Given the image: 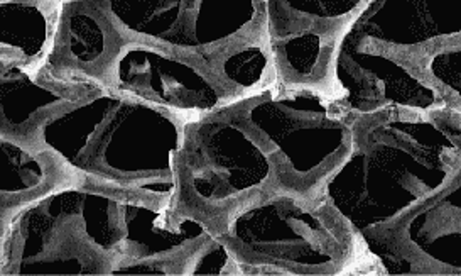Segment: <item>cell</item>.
<instances>
[{
    "instance_id": "6",
    "label": "cell",
    "mask_w": 461,
    "mask_h": 276,
    "mask_svg": "<svg viewBox=\"0 0 461 276\" xmlns=\"http://www.w3.org/2000/svg\"><path fill=\"white\" fill-rule=\"evenodd\" d=\"M276 185L271 154L237 104L185 124L176 156L177 210L221 233L235 210Z\"/></svg>"
},
{
    "instance_id": "3",
    "label": "cell",
    "mask_w": 461,
    "mask_h": 276,
    "mask_svg": "<svg viewBox=\"0 0 461 276\" xmlns=\"http://www.w3.org/2000/svg\"><path fill=\"white\" fill-rule=\"evenodd\" d=\"M220 235L242 276L366 273L352 229L321 197L272 187L235 210Z\"/></svg>"
},
{
    "instance_id": "9",
    "label": "cell",
    "mask_w": 461,
    "mask_h": 276,
    "mask_svg": "<svg viewBox=\"0 0 461 276\" xmlns=\"http://www.w3.org/2000/svg\"><path fill=\"white\" fill-rule=\"evenodd\" d=\"M366 273L461 275V165L443 190L366 251Z\"/></svg>"
},
{
    "instance_id": "13",
    "label": "cell",
    "mask_w": 461,
    "mask_h": 276,
    "mask_svg": "<svg viewBox=\"0 0 461 276\" xmlns=\"http://www.w3.org/2000/svg\"><path fill=\"white\" fill-rule=\"evenodd\" d=\"M104 85L0 63V136L36 143L42 125L102 92Z\"/></svg>"
},
{
    "instance_id": "16",
    "label": "cell",
    "mask_w": 461,
    "mask_h": 276,
    "mask_svg": "<svg viewBox=\"0 0 461 276\" xmlns=\"http://www.w3.org/2000/svg\"><path fill=\"white\" fill-rule=\"evenodd\" d=\"M65 0H0V63L41 67L55 41Z\"/></svg>"
},
{
    "instance_id": "8",
    "label": "cell",
    "mask_w": 461,
    "mask_h": 276,
    "mask_svg": "<svg viewBox=\"0 0 461 276\" xmlns=\"http://www.w3.org/2000/svg\"><path fill=\"white\" fill-rule=\"evenodd\" d=\"M105 87L191 123L230 106L202 61L154 42L123 40Z\"/></svg>"
},
{
    "instance_id": "5",
    "label": "cell",
    "mask_w": 461,
    "mask_h": 276,
    "mask_svg": "<svg viewBox=\"0 0 461 276\" xmlns=\"http://www.w3.org/2000/svg\"><path fill=\"white\" fill-rule=\"evenodd\" d=\"M235 104L271 154L279 189L320 197L352 152L355 115L325 88L277 82Z\"/></svg>"
},
{
    "instance_id": "19",
    "label": "cell",
    "mask_w": 461,
    "mask_h": 276,
    "mask_svg": "<svg viewBox=\"0 0 461 276\" xmlns=\"http://www.w3.org/2000/svg\"><path fill=\"white\" fill-rule=\"evenodd\" d=\"M414 67L438 88L447 107L461 112V40L441 44L416 60Z\"/></svg>"
},
{
    "instance_id": "4",
    "label": "cell",
    "mask_w": 461,
    "mask_h": 276,
    "mask_svg": "<svg viewBox=\"0 0 461 276\" xmlns=\"http://www.w3.org/2000/svg\"><path fill=\"white\" fill-rule=\"evenodd\" d=\"M121 241L119 197L75 183L0 229V275H112Z\"/></svg>"
},
{
    "instance_id": "2",
    "label": "cell",
    "mask_w": 461,
    "mask_h": 276,
    "mask_svg": "<svg viewBox=\"0 0 461 276\" xmlns=\"http://www.w3.org/2000/svg\"><path fill=\"white\" fill-rule=\"evenodd\" d=\"M185 124L173 112L104 88L48 121L36 143L55 152L77 185L175 202Z\"/></svg>"
},
{
    "instance_id": "11",
    "label": "cell",
    "mask_w": 461,
    "mask_h": 276,
    "mask_svg": "<svg viewBox=\"0 0 461 276\" xmlns=\"http://www.w3.org/2000/svg\"><path fill=\"white\" fill-rule=\"evenodd\" d=\"M121 260L112 275L181 276L183 262L208 235L204 222L177 210L175 202L119 197Z\"/></svg>"
},
{
    "instance_id": "15",
    "label": "cell",
    "mask_w": 461,
    "mask_h": 276,
    "mask_svg": "<svg viewBox=\"0 0 461 276\" xmlns=\"http://www.w3.org/2000/svg\"><path fill=\"white\" fill-rule=\"evenodd\" d=\"M2 183L0 229L24 208L59 189L75 185L68 168L40 143H21L0 136Z\"/></svg>"
},
{
    "instance_id": "21",
    "label": "cell",
    "mask_w": 461,
    "mask_h": 276,
    "mask_svg": "<svg viewBox=\"0 0 461 276\" xmlns=\"http://www.w3.org/2000/svg\"><path fill=\"white\" fill-rule=\"evenodd\" d=\"M65 2H82V0H65Z\"/></svg>"
},
{
    "instance_id": "18",
    "label": "cell",
    "mask_w": 461,
    "mask_h": 276,
    "mask_svg": "<svg viewBox=\"0 0 461 276\" xmlns=\"http://www.w3.org/2000/svg\"><path fill=\"white\" fill-rule=\"evenodd\" d=\"M208 71L230 104L254 97L277 83L267 28L231 42L208 63Z\"/></svg>"
},
{
    "instance_id": "1",
    "label": "cell",
    "mask_w": 461,
    "mask_h": 276,
    "mask_svg": "<svg viewBox=\"0 0 461 276\" xmlns=\"http://www.w3.org/2000/svg\"><path fill=\"white\" fill-rule=\"evenodd\" d=\"M460 165L447 107L355 115L352 152L320 197L352 229L366 262V249L443 190Z\"/></svg>"
},
{
    "instance_id": "20",
    "label": "cell",
    "mask_w": 461,
    "mask_h": 276,
    "mask_svg": "<svg viewBox=\"0 0 461 276\" xmlns=\"http://www.w3.org/2000/svg\"><path fill=\"white\" fill-rule=\"evenodd\" d=\"M198 275L242 276V270L223 235L218 233L208 235L183 262L181 276Z\"/></svg>"
},
{
    "instance_id": "7",
    "label": "cell",
    "mask_w": 461,
    "mask_h": 276,
    "mask_svg": "<svg viewBox=\"0 0 461 276\" xmlns=\"http://www.w3.org/2000/svg\"><path fill=\"white\" fill-rule=\"evenodd\" d=\"M125 40L154 42L208 69L231 42L267 28L266 0H98Z\"/></svg>"
},
{
    "instance_id": "14",
    "label": "cell",
    "mask_w": 461,
    "mask_h": 276,
    "mask_svg": "<svg viewBox=\"0 0 461 276\" xmlns=\"http://www.w3.org/2000/svg\"><path fill=\"white\" fill-rule=\"evenodd\" d=\"M123 40L98 0L63 2L55 41L42 67L61 77L105 87Z\"/></svg>"
},
{
    "instance_id": "17",
    "label": "cell",
    "mask_w": 461,
    "mask_h": 276,
    "mask_svg": "<svg viewBox=\"0 0 461 276\" xmlns=\"http://www.w3.org/2000/svg\"><path fill=\"white\" fill-rule=\"evenodd\" d=\"M370 0H266L271 41L314 34L339 46Z\"/></svg>"
},
{
    "instance_id": "10",
    "label": "cell",
    "mask_w": 461,
    "mask_h": 276,
    "mask_svg": "<svg viewBox=\"0 0 461 276\" xmlns=\"http://www.w3.org/2000/svg\"><path fill=\"white\" fill-rule=\"evenodd\" d=\"M456 40L461 0H370L339 44L414 65L428 51Z\"/></svg>"
},
{
    "instance_id": "12",
    "label": "cell",
    "mask_w": 461,
    "mask_h": 276,
    "mask_svg": "<svg viewBox=\"0 0 461 276\" xmlns=\"http://www.w3.org/2000/svg\"><path fill=\"white\" fill-rule=\"evenodd\" d=\"M331 94L353 115L387 109L431 112L447 107L438 88L414 65L343 44L333 61Z\"/></svg>"
}]
</instances>
